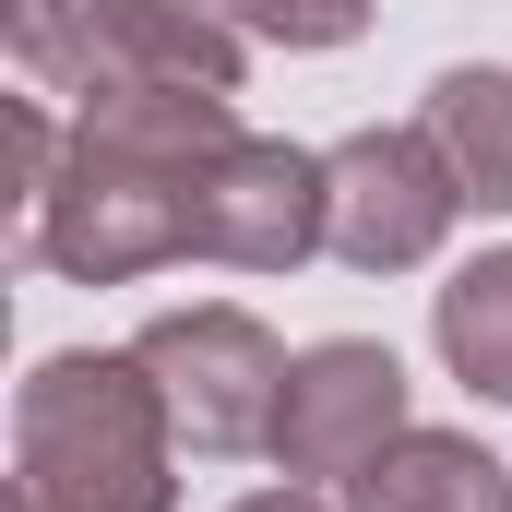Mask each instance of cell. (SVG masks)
<instances>
[{
  "mask_svg": "<svg viewBox=\"0 0 512 512\" xmlns=\"http://www.w3.org/2000/svg\"><path fill=\"white\" fill-rule=\"evenodd\" d=\"M131 358L155 370L167 417L191 453H274V417H286V346L262 334L251 310H167L131 334Z\"/></svg>",
  "mask_w": 512,
  "mask_h": 512,
  "instance_id": "obj_3",
  "label": "cell"
},
{
  "mask_svg": "<svg viewBox=\"0 0 512 512\" xmlns=\"http://www.w3.org/2000/svg\"><path fill=\"white\" fill-rule=\"evenodd\" d=\"M346 512H512V465L453 429H405L370 477H346Z\"/></svg>",
  "mask_w": 512,
  "mask_h": 512,
  "instance_id": "obj_9",
  "label": "cell"
},
{
  "mask_svg": "<svg viewBox=\"0 0 512 512\" xmlns=\"http://www.w3.org/2000/svg\"><path fill=\"white\" fill-rule=\"evenodd\" d=\"M239 36H262V48H346L358 24H370V0H215Z\"/></svg>",
  "mask_w": 512,
  "mask_h": 512,
  "instance_id": "obj_12",
  "label": "cell"
},
{
  "mask_svg": "<svg viewBox=\"0 0 512 512\" xmlns=\"http://www.w3.org/2000/svg\"><path fill=\"white\" fill-rule=\"evenodd\" d=\"M239 143L227 96H84L72 143H60V179L36 203V227L12 239L24 262L72 274V286H131L155 262L191 251V179Z\"/></svg>",
  "mask_w": 512,
  "mask_h": 512,
  "instance_id": "obj_1",
  "label": "cell"
},
{
  "mask_svg": "<svg viewBox=\"0 0 512 512\" xmlns=\"http://www.w3.org/2000/svg\"><path fill=\"white\" fill-rule=\"evenodd\" d=\"M393 441H405V370H393V346L370 334H334V346H310L298 370H286V417H274V465L286 477H370Z\"/></svg>",
  "mask_w": 512,
  "mask_h": 512,
  "instance_id": "obj_7",
  "label": "cell"
},
{
  "mask_svg": "<svg viewBox=\"0 0 512 512\" xmlns=\"http://www.w3.org/2000/svg\"><path fill=\"white\" fill-rule=\"evenodd\" d=\"M72 36H84V0H0V48H12V72H24L36 96H60Z\"/></svg>",
  "mask_w": 512,
  "mask_h": 512,
  "instance_id": "obj_11",
  "label": "cell"
},
{
  "mask_svg": "<svg viewBox=\"0 0 512 512\" xmlns=\"http://www.w3.org/2000/svg\"><path fill=\"white\" fill-rule=\"evenodd\" d=\"M239 24L215 0H84V36H72V72L60 96H239Z\"/></svg>",
  "mask_w": 512,
  "mask_h": 512,
  "instance_id": "obj_5",
  "label": "cell"
},
{
  "mask_svg": "<svg viewBox=\"0 0 512 512\" xmlns=\"http://www.w3.org/2000/svg\"><path fill=\"white\" fill-rule=\"evenodd\" d=\"M167 441L179 417L131 346H60L12 393V512H179Z\"/></svg>",
  "mask_w": 512,
  "mask_h": 512,
  "instance_id": "obj_2",
  "label": "cell"
},
{
  "mask_svg": "<svg viewBox=\"0 0 512 512\" xmlns=\"http://www.w3.org/2000/svg\"><path fill=\"white\" fill-rule=\"evenodd\" d=\"M417 131L441 143V167H453V191H465L477 215H512V72L501 60H453V72L429 84Z\"/></svg>",
  "mask_w": 512,
  "mask_h": 512,
  "instance_id": "obj_8",
  "label": "cell"
},
{
  "mask_svg": "<svg viewBox=\"0 0 512 512\" xmlns=\"http://www.w3.org/2000/svg\"><path fill=\"white\" fill-rule=\"evenodd\" d=\"M227 512H322L310 489H251V501H227Z\"/></svg>",
  "mask_w": 512,
  "mask_h": 512,
  "instance_id": "obj_13",
  "label": "cell"
},
{
  "mask_svg": "<svg viewBox=\"0 0 512 512\" xmlns=\"http://www.w3.org/2000/svg\"><path fill=\"white\" fill-rule=\"evenodd\" d=\"M322 203H334L322 155L239 131V143L191 179V262H227V274H286V262L322 251Z\"/></svg>",
  "mask_w": 512,
  "mask_h": 512,
  "instance_id": "obj_6",
  "label": "cell"
},
{
  "mask_svg": "<svg viewBox=\"0 0 512 512\" xmlns=\"http://www.w3.org/2000/svg\"><path fill=\"white\" fill-rule=\"evenodd\" d=\"M429 334H441V358H453V382L512 405V251H477L441 298H429Z\"/></svg>",
  "mask_w": 512,
  "mask_h": 512,
  "instance_id": "obj_10",
  "label": "cell"
},
{
  "mask_svg": "<svg viewBox=\"0 0 512 512\" xmlns=\"http://www.w3.org/2000/svg\"><path fill=\"white\" fill-rule=\"evenodd\" d=\"M322 179H334L322 251L358 262V274H417L453 239V215H465V191H453V167H441L429 131H346L322 155Z\"/></svg>",
  "mask_w": 512,
  "mask_h": 512,
  "instance_id": "obj_4",
  "label": "cell"
}]
</instances>
